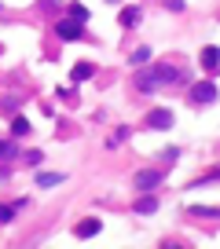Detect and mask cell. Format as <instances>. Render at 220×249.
<instances>
[{
  "label": "cell",
  "mask_w": 220,
  "mask_h": 249,
  "mask_svg": "<svg viewBox=\"0 0 220 249\" xmlns=\"http://www.w3.org/2000/svg\"><path fill=\"white\" fill-rule=\"evenodd\" d=\"M176 70H172V66H158V70H151V74H143V77H139V88H143V92H151V88H162V84H172V81H176Z\"/></svg>",
  "instance_id": "1"
},
{
  "label": "cell",
  "mask_w": 220,
  "mask_h": 249,
  "mask_svg": "<svg viewBox=\"0 0 220 249\" xmlns=\"http://www.w3.org/2000/svg\"><path fill=\"white\" fill-rule=\"evenodd\" d=\"M191 99H195V103H202V107H205V103H213V99H217V88H213V81H205V84H195Z\"/></svg>",
  "instance_id": "2"
},
{
  "label": "cell",
  "mask_w": 220,
  "mask_h": 249,
  "mask_svg": "<svg viewBox=\"0 0 220 249\" xmlns=\"http://www.w3.org/2000/svg\"><path fill=\"white\" fill-rule=\"evenodd\" d=\"M55 30H59V37H66V41H77V37H81V22H77V18H73V22H59Z\"/></svg>",
  "instance_id": "3"
},
{
  "label": "cell",
  "mask_w": 220,
  "mask_h": 249,
  "mask_svg": "<svg viewBox=\"0 0 220 249\" xmlns=\"http://www.w3.org/2000/svg\"><path fill=\"white\" fill-rule=\"evenodd\" d=\"M147 121L154 124V128H172V114H169V110H154Z\"/></svg>",
  "instance_id": "4"
},
{
  "label": "cell",
  "mask_w": 220,
  "mask_h": 249,
  "mask_svg": "<svg viewBox=\"0 0 220 249\" xmlns=\"http://www.w3.org/2000/svg\"><path fill=\"white\" fill-rule=\"evenodd\" d=\"M158 183H162V176H158V172H143L136 180V187H139V191H151V187H158Z\"/></svg>",
  "instance_id": "5"
},
{
  "label": "cell",
  "mask_w": 220,
  "mask_h": 249,
  "mask_svg": "<svg viewBox=\"0 0 220 249\" xmlns=\"http://www.w3.org/2000/svg\"><path fill=\"white\" fill-rule=\"evenodd\" d=\"M92 74H96V66H92V62H77V66H73V81H88Z\"/></svg>",
  "instance_id": "6"
},
{
  "label": "cell",
  "mask_w": 220,
  "mask_h": 249,
  "mask_svg": "<svg viewBox=\"0 0 220 249\" xmlns=\"http://www.w3.org/2000/svg\"><path fill=\"white\" fill-rule=\"evenodd\" d=\"M139 15H143L139 8H125V11H121V26H129V30H132V26L139 22Z\"/></svg>",
  "instance_id": "7"
},
{
  "label": "cell",
  "mask_w": 220,
  "mask_h": 249,
  "mask_svg": "<svg viewBox=\"0 0 220 249\" xmlns=\"http://www.w3.org/2000/svg\"><path fill=\"white\" fill-rule=\"evenodd\" d=\"M202 66L209 70V74L217 70V48H205V51H202Z\"/></svg>",
  "instance_id": "8"
},
{
  "label": "cell",
  "mask_w": 220,
  "mask_h": 249,
  "mask_svg": "<svg viewBox=\"0 0 220 249\" xmlns=\"http://www.w3.org/2000/svg\"><path fill=\"white\" fill-rule=\"evenodd\" d=\"M55 183H63V176H55V172H41V176H37V187H55Z\"/></svg>",
  "instance_id": "9"
},
{
  "label": "cell",
  "mask_w": 220,
  "mask_h": 249,
  "mask_svg": "<svg viewBox=\"0 0 220 249\" xmlns=\"http://www.w3.org/2000/svg\"><path fill=\"white\" fill-rule=\"evenodd\" d=\"M96 231H99V220H88V224H81V227H77V234H81V238H92Z\"/></svg>",
  "instance_id": "10"
},
{
  "label": "cell",
  "mask_w": 220,
  "mask_h": 249,
  "mask_svg": "<svg viewBox=\"0 0 220 249\" xmlns=\"http://www.w3.org/2000/svg\"><path fill=\"white\" fill-rule=\"evenodd\" d=\"M11 132H15V136H26V132H30V121H26V117H15V121H11Z\"/></svg>",
  "instance_id": "11"
},
{
  "label": "cell",
  "mask_w": 220,
  "mask_h": 249,
  "mask_svg": "<svg viewBox=\"0 0 220 249\" xmlns=\"http://www.w3.org/2000/svg\"><path fill=\"white\" fill-rule=\"evenodd\" d=\"M70 15L77 18V22H81V26L88 22V8H81V4H73V8H70Z\"/></svg>",
  "instance_id": "12"
},
{
  "label": "cell",
  "mask_w": 220,
  "mask_h": 249,
  "mask_svg": "<svg viewBox=\"0 0 220 249\" xmlns=\"http://www.w3.org/2000/svg\"><path fill=\"white\" fill-rule=\"evenodd\" d=\"M147 59H151V48H139V51H132V62H136V66H139V62H147Z\"/></svg>",
  "instance_id": "13"
},
{
  "label": "cell",
  "mask_w": 220,
  "mask_h": 249,
  "mask_svg": "<svg viewBox=\"0 0 220 249\" xmlns=\"http://www.w3.org/2000/svg\"><path fill=\"white\" fill-rule=\"evenodd\" d=\"M15 209H18V205H4V209H0V224H8L11 216H15Z\"/></svg>",
  "instance_id": "14"
},
{
  "label": "cell",
  "mask_w": 220,
  "mask_h": 249,
  "mask_svg": "<svg viewBox=\"0 0 220 249\" xmlns=\"http://www.w3.org/2000/svg\"><path fill=\"white\" fill-rule=\"evenodd\" d=\"M110 4H118V0H110Z\"/></svg>",
  "instance_id": "15"
},
{
  "label": "cell",
  "mask_w": 220,
  "mask_h": 249,
  "mask_svg": "<svg viewBox=\"0 0 220 249\" xmlns=\"http://www.w3.org/2000/svg\"><path fill=\"white\" fill-rule=\"evenodd\" d=\"M0 154H4V147H0Z\"/></svg>",
  "instance_id": "16"
}]
</instances>
